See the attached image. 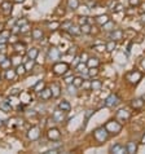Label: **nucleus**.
Returning a JSON list of instances; mask_svg holds the SVG:
<instances>
[{
    "label": "nucleus",
    "instance_id": "1",
    "mask_svg": "<svg viewBox=\"0 0 145 154\" xmlns=\"http://www.w3.org/2000/svg\"><path fill=\"white\" fill-rule=\"evenodd\" d=\"M93 136H95V138L98 141V143H104V141L108 140L109 132L106 131L105 127H100V128H97V130H95V132H93Z\"/></svg>",
    "mask_w": 145,
    "mask_h": 154
},
{
    "label": "nucleus",
    "instance_id": "2",
    "mask_svg": "<svg viewBox=\"0 0 145 154\" xmlns=\"http://www.w3.org/2000/svg\"><path fill=\"white\" fill-rule=\"evenodd\" d=\"M105 128H106V131L110 133H119L122 130V124L118 123L117 120H109L105 124Z\"/></svg>",
    "mask_w": 145,
    "mask_h": 154
},
{
    "label": "nucleus",
    "instance_id": "3",
    "mask_svg": "<svg viewBox=\"0 0 145 154\" xmlns=\"http://www.w3.org/2000/svg\"><path fill=\"white\" fill-rule=\"evenodd\" d=\"M67 69H69V65L65 62H57L53 65V73L56 74V75H65L67 71Z\"/></svg>",
    "mask_w": 145,
    "mask_h": 154
},
{
    "label": "nucleus",
    "instance_id": "4",
    "mask_svg": "<svg viewBox=\"0 0 145 154\" xmlns=\"http://www.w3.org/2000/svg\"><path fill=\"white\" fill-rule=\"evenodd\" d=\"M126 79L129 83H137L141 79V73L140 71H129V73H127Z\"/></svg>",
    "mask_w": 145,
    "mask_h": 154
},
{
    "label": "nucleus",
    "instance_id": "5",
    "mask_svg": "<svg viewBox=\"0 0 145 154\" xmlns=\"http://www.w3.org/2000/svg\"><path fill=\"white\" fill-rule=\"evenodd\" d=\"M60 57H61V52L58 51V48H56V47H52V48H49V51H48V58L51 61H58L60 60Z\"/></svg>",
    "mask_w": 145,
    "mask_h": 154
},
{
    "label": "nucleus",
    "instance_id": "6",
    "mask_svg": "<svg viewBox=\"0 0 145 154\" xmlns=\"http://www.w3.org/2000/svg\"><path fill=\"white\" fill-rule=\"evenodd\" d=\"M65 114H66V113H65L64 110L57 109L56 111L52 114V120H53L54 123H62L65 119Z\"/></svg>",
    "mask_w": 145,
    "mask_h": 154
},
{
    "label": "nucleus",
    "instance_id": "7",
    "mask_svg": "<svg viewBox=\"0 0 145 154\" xmlns=\"http://www.w3.org/2000/svg\"><path fill=\"white\" fill-rule=\"evenodd\" d=\"M129 117H131V113L126 109L118 110V111H117V115H115V118L118 120H121V122H126V120H128Z\"/></svg>",
    "mask_w": 145,
    "mask_h": 154
},
{
    "label": "nucleus",
    "instance_id": "8",
    "mask_svg": "<svg viewBox=\"0 0 145 154\" xmlns=\"http://www.w3.org/2000/svg\"><path fill=\"white\" fill-rule=\"evenodd\" d=\"M47 136H48V138L52 141H58L60 138H61V132H60L57 128H49L48 132H47Z\"/></svg>",
    "mask_w": 145,
    "mask_h": 154
},
{
    "label": "nucleus",
    "instance_id": "9",
    "mask_svg": "<svg viewBox=\"0 0 145 154\" xmlns=\"http://www.w3.org/2000/svg\"><path fill=\"white\" fill-rule=\"evenodd\" d=\"M118 104H119V97L117 96V95H114V93L110 95V96L105 100V106H108V107H114V106H117Z\"/></svg>",
    "mask_w": 145,
    "mask_h": 154
},
{
    "label": "nucleus",
    "instance_id": "10",
    "mask_svg": "<svg viewBox=\"0 0 145 154\" xmlns=\"http://www.w3.org/2000/svg\"><path fill=\"white\" fill-rule=\"evenodd\" d=\"M39 136H40V128H39V127H33V128H31V130L27 132V137L30 138L31 141L38 140Z\"/></svg>",
    "mask_w": 145,
    "mask_h": 154
},
{
    "label": "nucleus",
    "instance_id": "11",
    "mask_svg": "<svg viewBox=\"0 0 145 154\" xmlns=\"http://www.w3.org/2000/svg\"><path fill=\"white\" fill-rule=\"evenodd\" d=\"M110 153H117V154H123L127 153V146H123L121 144H115L110 148Z\"/></svg>",
    "mask_w": 145,
    "mask_h": 154
},
{
    "label": "nucleus",
    "instance_id": "12",
    "mask_svg": "<svg viewBox=\"0 0 145 154\" xmlns=\"http://www.w3.org/2000/svg\"><path fill=\"white\" fill-rule=\"evenodd\" d=\"M39 97H40L41 100H49L52 97L51 88H43V89H41V92L39 93Z\"/></svg>",
    "mask_w": 145,
    "mask_h": 154
},
{
    "label": "nucleus",
    "instance_id": "13",
    "mask_svg": "<svg viewBox=\"0 0 145 154\" xmlns=\"http://www.w3.org/2000/svg\"><path fill=\"white\" fill-rule=\"evenodd\" d=\"M123 34L124 32L122 31V30H114L110 34V39H113L114 42H115V40H121L122 38H123Z\"/></svg>",
    "mask_w": 145,
    "mask_h": 154
},
{
    "label": "nucleus",
    "instance_id": "14",
    "mask_svg": "<svg viewBox=\"0 0 145 154\" xmlns=\"http://www.w3.org/2000/svg\"><path fill=\"white\" fill-rule=\"evenodd\" d=\"M144 100L142 99H135V100H132V102H131V106L132 107H135V109H141L142 106H144Z\"/></svg>",
    "mask_w": 145,
    "mask_h": 154
},
{
    "label": "nucleus",
    "instance_id": "15",
    "mask_svg": "<svg viewBox=\"0 0 145 154\" xmlns=\"http://www.w3.org/2000/svg\"><path fill=\"white\" fill-rule=\"evenodd\" d=\"M58 109L64 110L65 113H69L70 109H71V105H70V102H67L66 100H64V101H61V102L58 104Z\"/></svg>",
    "mask_w": 145,
    "mask_h": 154
},
{
    "label": "nucleus",
    "instance_id": "16",
    "mask_svg": "<svg viewBox=\"0 0 145 154\" xmlns=\"http://www.w3.org/2000/svg\"><path fill=\"white\" fill-rule=\"evenodd\" d=\"M12 8H13V4L9 3V1H4V3L1 4V9L5 14H9L10 12H12Z\"/></svg>",
    "mask_w": 145,
    "mask_h": 154
},
{
    "label": "nucleus",
    "instance_id": "17",
    "mask_svg": "<svg viewBox=\"0 0 145 154\" xmlns=\"http://www.w3.org/2000/svg\"><path fill=\"white\" fill-rule=\"evenodd\" d=\"M31 36L35 40H40L41 38H43V31H41L40 29H34L33 31H31Z\"/></svg>",
    "mask_w": 145,
    "mask_h": 154
},
{
    "label": "nucleus",
    "instance_id": "18",
    "mask_svg": "<svg viewBox=\"0 0 145 154\" xmlns=\"http://www.w3.org/2000/svg\"><path fill=\"white\" fill-rule=\"evenodd\" d=\"M51 91H52V97H58L60 96V86L57 83H52L51 86Z\"/></svg>",
    "mask_w": 145,
    "mask_h": 154
},
{
    "label": "nucleus",
    "instance_id": "19",
    "mask_svg": "<svg viewBox=\"0 0 145 154\" xmlns=\"http://www.w3.org/2000/svg\"><path fill=\"white\" fill-rule=\"evenodd\" d=\"M98 65H100V61H98V58H96V57L88 58V61H87V66H88V68H97Z\"/></svg>",
    "mask_w": 145,
    "mask_h": 154
},
{
    "label": "nucleus",
    "instance_id": "20",
    "mask_svg": "<svg viewBox=\"0 0 145 154\" xmlns=\"http://www.w3.org/2000/svg\"><path fill=\"white\" fill-rule=\"evenodd\" d=\"M38 48H31V49L27 51V58H30V60H35L36 57H38Z\"/></svg>",
    "mask_w": 145,
    "mask_h": 154
},
{
    "label": "nucleus",
    "instance_id": "21",
    "mask_svg": "<svg viewBox=\"0 0 145 154\" xmlns=\"http://www.w3.org/2000/svg\"><path fill=\"white\" fill-rule=\"evenodd\" d=\"M96 24H98V25H101L102 26L104 24H106V22L109 21V16L108 14H104V16H98V17H96Z\"/></svg>",
    "mask_w": 145,
    "mask_h": 154
},
{
    "label": "nucleus",
    "instance_id": "22",
    "mask_svg": "<svg viewBox=\"0 0 145 154\" xmlns=\"http://www.w3.org/2000/svg\"><path fill=\"white\" fill-rule=\"evenodd\" d=\"M67 31H69L70 34L72 35V36H78V35L82 34V31H80V27H77V26H74V25H71V26H70V29L67 30Z\"/></svg>",
    "mask_w": 145,
    "mask_h": 154
},
{
    "label": "nucleus",
    "instance_id": "23",
    "mask_svg": "<svg viewBox=\"0 0 145 154\" xmlns=\"http://www.w3.org/2000/svg\"><path fill=\"white\" fill-rule=\"evenodd\" d=\"M8 39H10V32L7 31V30H3L0 32V43H5Z\"/></svg>",
    "mask_w": 145,
    "mask_h": 154
},
{
    "label": "nucleus",
    "instance_id": "24",
    "mask_svg": "<svg viewBox=\"0 0 145 154\" xmlns=\"http://www.w3.org/2000/svg\"><path fill=\"white\" fill-rule=\"evenodd\" d=\"M0 109H1L3 111L8 113V111H10V110H12V106H10V104L8 101H1V102H0Z\"/></svg>",
    "mask_w": 145,
    "mask_h": 154
},
{
    "label": "nucleus",
    "instance_id": "25",
    "mask_svg": "<svg viewBox=\"0 0 145 154\" xmlns=\"http://www.w3.org/2000/svg\"><path fill=\"white\" fill-rule=\"evenodd\" d=\"M67 7H69L70 9H72V11L78 9V7H79V0H67Z\"/></svg>",
    "mask_w": 145,
    "mask_h": 154
},
{
    "label": "nucleus",
    "instance_id": "26",
    "mask_svg": "<svg viewBox=\"0 0 145 154\" xmlns=\"http://www.w3.org/2000/svg\"><path fill=\"white\" fill-rule=\"evenodd\" d=\"M17 75V73H16L14 70H10V69H7V71H5V79L7 80H13V78Z\"/></svg>",
    "mask_w": 145,
    "mask_h": 154
},
{
    "label": "nucleus",
    "instance_id": "27",
    "mask_svg": "<svg viewBox=\"0 0 145 154\" xmlns=\"http://www.w3.org/2000/svg\"><path fill=\"white\" fill-rule=\"evenodd\" d=\"M136 150H137V145L133 143V141H131V143L127 144V153L132 154V153H135Z\"/></svg>",
    "mask_w": 145,
    "mask_h": 154
},
{
    "label": "nucleus",
    "instance_id": "28",
    "mask_svg": "<svg viewBox=\"0 0 145 154\" xmlns=\"http://www.w3.org/2000/svg\"><path fill=\"white\" fill-rule=\"evenodd\" d=\"M101 86H102V83H101L100 80H92L91 82V88L93 89V91H98V89L101 88Z\"/></svg>",
    "mask_w": 145,
    "mask_h": 154
},
{
    "label": "nucleus",
    "instance_id": "29",
    "mask_svg": "<svg viewBox=\"0 0 145 154\" xmlns=\"http://www.w3.org/2000/svg\"><path fill=\"white\" fill-rule=\"evenodd\" d=\"M102 27H104V30H105V31H111V30H114V22L109 20L106 24L102 25Z\"/></svg>",
    "mask_w": 145,
    "mask_h": 154
},
{
    "label": "nucleus",
    "instance_id": "30",
    "mask_svg": "<svg viewBox=\"0 0 145 154\" xmlns=\"http://www.w3.org/2000/svg\"><path fill=\"white\" fill-rule=\"evenodd\" d=\"M14 51L17 53H23L25 51V44H21V43H16L14 44Z\"/></svg>",
    "mask_w": 145,
    "mask_h": 154
},
{
    "label": "nucleus",
    "instance_id": "31",
    "mask_svg": "<svg viewBox=\"0 0 145 154\" xmlns=\"http://www.w3.org/2000/svg\"><path fill=\"white\" fill-rule=\"evenodd\" d=\"M80 31H82L83 34H89V32H91V26L88 24L80 25Z\"/></svg>",
    "mask_w": 145,
    "mask_h": 154
},
{
    "label": "nucleus",
    "instance_id": "32",
    "mask_svg": "<svg viewBox=\"0 0 145 154\" xmlns=\"http://www.w3.org/2000/svg\"><path fill=\"white\" fill-rule=\"evenodd\" d=\"M16 73H17V75H22V74H25V73H26L25 65H22V63L17 65V69H16Z\"/></svg>",
    "mask_w": 145,
    "mask_h": 154
},
{
    "label": "nucleus",
    "instance_id": "33",
    "mask_svg": "<svg viewBox=\"0 0 145 154\" xmlns=\"http://www.w3.org/2000/svg\"><path fill=\"white\" fill-rule=\"evenodd\" d=\"M34 65H35V60H30V58H28L27 62L25 63V69H26V71L31 70V69L34 68Z\"/></svg>",
    "mask_w": 145,
    "mask_h": 154
},
{
    "label": "nucleus",
    "instance_id": "34",
    "mask_svg": "<svg viewBox=\"0 0 145 154\" xmlns=\"http://www.w3.org/2000/svg\"><path fill=\"white\" fill-rule=\"evenodd\" d=\"M117 48V44L114 40H111V42H109L108 44H106V51H109V52H111V51H114Z\"/></svg>",
    "mask_w": 145,
    "mask_h": 154
},
{
    "label": "nucleus",
    "instance_id": "35",
    "mask_svg": "<svg viewBox=\"0 0 145 154\" xmlns=\"http://www.w3.org/2000/svg\"><path fill=\"white\" fill-rule=\"evenodd\" d=\"M71 25H72V21H66V22H64V24L60 25V27H61V30H66V31H67Z\"/></svg>",
    "mask_w": 145,
    "mask_h": 154
},
{
    "label": "nucleus",
    "instance_id": "36",
    "mask_svg": "<svg viewBox=\"0 0 145 154\" xmlns=\"http://www.w3.org/2000/svg\"><path fill=\"white\" fill-rule=\"evenodd\" d=\"M10 65H12V61L8 60V58H7L5 61H3V62L0 63V68H1V69H9V68H10Z\"/></svg>",
    "mask_w": 145,
    "mask_h": 154
},
{
    "label": "nucleus",
    "instance_id": "37",
    "mask_svg": "<svg viewBox=\"0 0 145 154\" xmlns=\"http://www.w3.org/2000/svg\"><path fill=\"white\" fill-rule=\"evenodd\" d=\"M77 71H79V73H82V71H87V66H85V63H83V62H80V63H78L77 65Z\"/></svg>",
    "mask_w": 145,
    "mask_h": 154
},
{
    "label": "nucleus",
    "instance_id": "38",
    "mask_svg": "<svg viewBox=\"0 0 145 154\" xmlns=\"http://www.w3.org/2000/svg\"><path fill=\"white\" fill-rule=\"evenodd\" d=\"M72 84H74L75 87H80L83 84V79L80 78V76H77V78H74V80H72Z\"/></svg>",
    "mask_w": 145,
    "mask_h": 154
},
{
    "label": "nucleus",
    "instance_id": "39",
    "mask_svg": "<svg viewBox=\"0 0 145 154\" xmlns=\"http://www.w3.org/2000/svg\"><path fill=\"white\" fill-rule=\"evenodd\" d=\"M61 35H62V36L66 38V40H72V35L70 34V32H66V30H62Z\"/></svg>",
    "mask_w": 145,
    "mask_h": 154
},
{
    "label": "nucleus",
    "instance_id": "40",
    "mask_svg": "<svg viewBox=\"0 0 145 154\" xmlns=\"http://www.w3.org/2000/svg\"><path fill=\"white\" fill-rule=\"evenodd\" d=\"M26 24H27V20H26V18L17 20V22H16V25H17V26H21V27H22L23 25H26Z\"/></svg>",
    "mask_w": 145,
    "mask_h": 154
},
{
    "label": "nucleus",
    "instance_id": "41",
    "mask_svg": "<svg viewBox=\"0 0 145 154\" xmlns=\"http://www.w3.org/2000/svg\"><path fill=\"white\" fill-rule=\"evenodd\" d=\"M75 88H77V87H75L74 84H72V86H71V83L67 84V89H69V93L70 95H75Z\"/></svg>",
    "mask_w": 145,
    "mask_h": 154
},
{
    "label": "nucleus",
    "instance_id": "42",
    "mask_svg": "<svg viewBox=\"0 0 145 154\" xmlns=\"http://www.w3.org/2000/svg\"><path fill=\"white\" fill-rule=\"evenodd\" d=\"M43 86H44L43 82H38V83L34 86V91H39L40 88H43Z\"/></svg>",
    "mask_w": 145,
    "mask_h": 154
},
{
    "label": "nucleus",
    "instance_id": "43",
    "mask_svg": "<svg viewBox=\"0 0 145 154\" xmlns=\"http://www.w3.org/2000/svg\"><path fill=\"white\" fill-rule=\"evenodd\" d=\"M88 75H89V76L97 75V69H96V68H91V70L88 71Z\"/></svg>",
    "mask_w": 145,
    "mask_h": 154
},
{
    "label": "nucleus",
    "instance_id": "44",
    "mask_svg": "<svg viewBox=\"0 0 145 154\" xmlns=\"http://www.w3.org/2000/svg\"><path fill=\"white\" fill-rule=\"evenodd\" d=\"M28 29H30V26H28V24L23 25V26L21 27V34H25V32H27V31H28Z\"/></svg>",
    "mask_w": 145,
    "mask_h": 154
},
{
    "label": "nucleus",
    "instance_id": "45",
    "mask_svg": "<svg viewBox=\"0 0 145 154\" xmlns=\"http://www.w3.org/2000/svg\"><path fill=\"white\" fill-rule=\"evenodd\" d=\"M122 11H123V5H122V4H117L115 8H114V12L119 13V12H122Z\"/></svg>",
    "mask_w": 145,
    "mask_h": 154
},
{
    "label": "nucleus",
    "instance_id": "46",
    "mask_svg": "<svg viewBox=\"0 0 145 154\" xmlns=\"http://www.w3.org/2000/svg\"><path fill=\"white\" fill-rule=\"evenodd\" d=\"M93 48H95V49L96 51H98V52H101V51H104V49H106V45H95V47H93Z\"/></svg>",
    "mask_w": 145,
    "mask_h": 154
},
{
    "label": "nucleus",
    "instance_id": "47",
    "mask_svg": "<svg viewBox=\"0 0 145 154\" xmlns=\"http://www.w3.org/2000/svg\"><path fill=\"white\" fill-rule=\"evenodd\" d=\"M72 80H74V76H72V75H70V76H67V78H65V83H66V84L72 83Z\"/></svg>",
    "mask_w": 145,
    "mask_h": 154
},
{
    "label": "nucleus",
    "instance_id": "48",
    "mask_svg": "<svg viewBox=\"0 0 145 154\" xmlns=\"http://www.w3.org/2000/svg\"><path fill=\"white\" fill-rule=\"evenodd\" d=\"M79 24H80V25L88 24V17H80V20H79Z\"/></svg>",
    "mask_w": 145,
    "mask_h": 154
},
{
    "label": "nucleus",
    "instance_id": "49",
    "mask_svg": "<svg viewBox=\"0 0 145 154\" xmlns=\"http://www.w3.org/2000/svg\"><path fill=\"white\" fill-rule=\"evenodd\" d=\"M20 89H17V88H14V89H12L10 91V96H17V95H20Z\"/></svg>",
    "mask_w": 145,
    "mask_h": 154
},
{
    "label": "nucleus",
    "instance_id": "50",
    "mask_svg": "<svg viewBox=\"0 0 145 154\" xmlns=\"http://www.w3.org/2000/svg\"><path fill=\"white\" fill-rule=\"evenodd\" d=\"M93 113H95V111H93V110H87V113H85V120H88V119H89V117L93 114Z\"/></svg>",
    "mask_w": 145,
    "mask_h": 154
},
{
    "label": "nucleus",
    "instance_id": "51",
    "mask_svg": "<svg viewBox=\"0 0 145 154\" xmlns=\"http://www.w3.org/2000/svg\"><path fill=\"white\" fill-rule=\"evenodd\" d=\"M129 4H131L132 7H133V5H139V4H140V0H129Z\"/></svg>",
    "mask_w": 145,
    "mask_h": 154
},
{
    "label": "nucleus",
    "instance_id": "52",
    "mask_svg": "<svg viewBox=\"0 0 145 154\" xmlns=\"http://www.w3.org/2000/svg\"><path fill=\"white\" fill-rule=\"evenodd\" d=\"M5 48H7V44L5 43H0V52H4Z\"/></svg>",
    "mask_w": 145,
    "mask_h": 154
},
{
    "label": "nucleus",
    "instance_id": "53",
    "mask_svg": "<svg viewBox=\"0 0 145 154\" xmlns=\"http://www.w3.org/2000/svg\"><path fill=\"white\" fill-rule=\"evenodd\" d=\"M5 60H7V56H5L4 53L1 52V53H0V63H1L3 61H5Z\"/></svg>",
    "mask_w": 145,
    "mask_h": 154
},
{
    "label": "nucleus",
    "instance_id": "54",
    "mask_svg": "<svg viewBox=\"0 0 145 154\" xmlns=\"http://www.w3.org/2000/svg\"><path fill=\"white\" fill-rule=\"evenodd\" d=\"M140 18H141V20H140V21H141V24H142V25H145V14H142V16L140 17Z\"/></svg>",
    "mask_w": 145,
    "mask_h": 154
},
{
    "label": "nucleus",
    "instance_id": "55",
    "mask_svg": "<svg viewBox=\"0 0 145 154\" xmlns=\"http://www.w3.org/2000/svg\"><path fill=\"white\" fill-rule=\"evenodd\" d=\"M79 61H80V60H79V57H75V61H74V65H75V66H77V65H78V63H79Z\"/></svg>",
    "mask_w": 145,
    "mask_h": 154
},
{
    "label": "nucleus",
    "instance_id": "56",
    "mask_svg": "<svg viewBox=\"0 0 145 154\" xmlns=\"http://www.w3.org/2000/svg\"><path fill=\"white\" fill-rule=\"evenodd\" d=\"M75 52V47H72V48H70V51H69V52H67V53H69V55H70V53H74Z\"/></svg>",
    "mask_w": 145,
    "mask_h": 154
},
{
    "label": "nucleus",
    "instance_id": "57",
    "mask_svg": "<svg viewBox=\"0 0 145 154\" xmlns=\"http://www.w3.org/2000/svg\"><path fill=\"white\" fill-rule=\"evenodd\" d=\"M89 7H92V8H93V7H96V3H95V1H91V3H89Z\"/></svg>",
    "mask_w": 145,
    "mask_h": 154
},
{
    "label": "nucleus",
    "instance_id": "58",
    "mask_svg": "<svg viewBox=\"0 0 145 154\" xmlns=\"http://www.w3.org/2000/svg\"><path fill=\"white\" fill-rule=\"evenodd\" d=\"M141 144H144V145H145V135L142 136V138H141Z\"/></svg>",
    "mask_w": 145,
    "mask_h": 154
},
{
    "label": "nucleus",
    "instance_id": "59",
    "mask_svg": "<svg viewBox=\"0 0 145 154\" xmlns=\"http://www.w3.org/2000/svg\"><path fill=\"white\" fill-rule=\"evenodd\" d=\"M25 0H14V3H23Z\"/></svg>",
    "mask_w": 145,
    "mask_h": 154
},
{
    "label": "nucleus",
    "instance_id": "60",
    "mask_svg": "<svg viewBox=\"0 0 145 154\" xmlns=\"http://www.w3.org/2000/svg\"><path fill=\"white\" fill-rule=\"evenodd\" d=\"M3 126H4V122H3V120L0 119V127H3Z\"/></svg>",
    "mask_w": 145,
    "mask_h": 154
},
{
    "label": "nucleus",
    "instance_id": "61",
    "mask_svg": "<svg viewBox=\"0 0 145 154\" xmlns=\"http://www.w3.org/2000/svg\"><path fill=\"white\" fill-rule=\"evenodd\" d=\"M142 12H145V4L142 5Z\"/></svg>",
    "mask_w": 145,
    "mask_h": 154
},
{
    "label": "nucleus",
    "instance_id": "62",
    "mask_svg": "<svg viewBox=\"0 0 145 154\" xmlns=\"http://www.w3.org/2000/svg\"><path fill=\"white\" fill-rule=\"evenodd\" d=\"M141 99H142V100H144V101H145V95H144V96H142V97H141Z\"/></svg>",
    "mask_w": 145,
    "mask_h": 154
},
{
    "label": "nucleus",
    "instance_id": "63",
    "mask_svg": "<svg viewBox=\"0 0 145 154\" xmlns=\"http://www.w3.org/2000/svg\"><path fill=\"white\" fill-rule=\"evenodd\" d=\"M0 27H3V25H0Z\"/></svg>",
    "mask_w": 145,
    "mask_h": 154
}]
</instances>
